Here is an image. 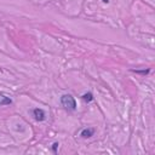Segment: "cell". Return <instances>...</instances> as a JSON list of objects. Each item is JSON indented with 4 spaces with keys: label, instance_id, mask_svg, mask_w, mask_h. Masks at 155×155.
Returning <instances> with one entry per match:
<instances>
[{
    "label": "cell",
    "instance_id": "obj_1",
    "mask_svg": "<svg viewBox=\"0 0 155 155\" xmlns=\"http://www.w3.org/2000/svg\"><path fill=\"white\" fill-rule=\"evenodd\" d=\"M61 104L62 107H64L70 111L76 110V101L71 94H63L61 97Z\"/></svg>",
    "mask_w": 155,
    "mask_h": 155
},
{
    "label": "cell",
    "instance_id": "obj_7",
    "mask_svg": "<svg viewBox=\"0 0 155 155\" xmlns=\"http://www.w3.org/2000/svg\"><path fill=\"white\" fill-rule=\"evenodd\" d=\"M102 1H103L104 4H108V2H109V0H102Z\"/></svg>",
    "mask_w": 155,
    "mask_h": 155
},
{
    "label": "cell",
    "instance_id": "obj_6",
    "mask_svg": "<svg viewBox=\"0 0 155 155\" xmlns=\"http://www.w3.org/2000/svg\"><path fill=\"white\" fill-rule=\"evenodd\" d=\"M58 145H59L58 142H54V143L52 144V148H51V149H52L53 153H57V148H58Z\"/></svg>",
    "mask_w": 155,
    "mask_h": 155
},
{
    "label": "cell",
    "instance_id": "obj_3",
    "mask_svg": "<svg viewBox=\"0 0 155 155\" xmlns=\"http://www.w3.org/2000/svg\"><path fill=\"white\" fill-rule=\"evenodd\" d=\"M93 134H94V128H92V127L82 128L81 132H80V136H81L82 138H90V137H92Z\"/></svg>",
    "mask_w": 155,
    "mask_h": 155
},
{
    "label": "cell",
    "instance_id": "obj_2",
    "mask_svg": "<svg viewBox=\"0 0 155 155\" xmlns=\"http://www.w3.org/2000/svg\"><path fill=\"white\" fill-rule=\"evenodd\" d=\"M31 115L36 121H44L46 120V111L41 108H34L31 110Z\"/></svg>",
    "mask_w": 155,
    "mask_h": 155
},
{
    "label": "cell",
    "instance_id": "obj_4",
    "mask_svg": "<svg viewBox=\"0 0 155 155\" xmlns=\"http://www.w3.org/2000/svg\"><path fill=\"white\" fill-rule=\"evenodd\" d=\"M12 104V99L7 96H4V94H0V107H4V105H10Z\"/></svg>",
    "mask_w": 155,
    "mask_h": 155
},
{
    "label": "cell",
    "instance_id": "obj_5",
    "mask_svg": "<svg viewBox=\"0 0 155 155\" xmlns=\"http://www.w3.org/2000/svg\"><path fill=\"white\" fill-rule=\"evenodd\" d=\"M82 99H84L85 102H87V103H90V102H92V101H93V94H92L91 92H87V93H84V94H82Z\"/></svg>",
    "mask_w": 155,
    "mask_h": 155
}]
</instances>
